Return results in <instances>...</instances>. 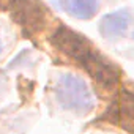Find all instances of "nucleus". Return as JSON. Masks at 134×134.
I'll return each mask as SVG.
<instances>
[{
	"mask_svg": "<svg viewBox=\"0 0 134 134\" xmlns=\"http://www.w3.org/2000/svg\"><path fill=\"white\" fill-rule=\"evenodd\" d=\"M49 41L57 51H60L65 55L74 58L77 63H81L93 51L90 41L85 36H82L81 33H77V32H74V30H71L68 27H65V25H60L51 35Z\"/></svg>",
	"mask_w": 134,
	"mask_h": 134,
	"instance_id": "obj_3",
	"label": "nucleus"
},
{
	"mask_svg": "<svg viewBox=\"0 0 134 134\" xmlns=\"http://www.w3.org/2000/svg\"><path fill=\"white\" fill-rule=\"evenodd\" d=\"M60 3L70 16L81 21L92 19L98 11V0H60Z\"/></svg>",
	"mask_w": 134,
	"mask_h": 134,
	"instance_id": "obj_7",
	"label": "nucleus"
},
{
	"mask_svg": "<svg viewBox=\"0 0 134 134\" xmlns=\"http://www.w3.org/2000/svg\"><path fill=\"white\" fill-rule=\"evenodd\" d=\"M81 65L92 76V79L103 88H107V90L114 88L120 81L121 74H120V70L114 65V62L107 60L104 55H101L95 49L81 62Z\"/></svg>",
	"mask_w": 134,
	"mask_h": 134,
	"instance_id": "obj_4",
	"label": "nucleus"
},
{
	"mask_svg": "<svg viewBox=\"0 0 134 134\" xmlns=\"http://www.w3.org/2000/svg\"><path fill=\"white\" fill-rule=\"evenodd\" d=\"M8 11L13 21L29 33H38L47 21V8L41 0H11Z\"/></svg>",
	"mask_w": 134,
	"mask_h": 134,
	"instance_id": "obj_2",
	"label": "nucleus"
},
{
	"mask_svg": "<svg viewBox=\"0 0 134 134\" xmlns=\"http://www.w3.org/2000/svg\"><path fill=\"white\" fill-rule=\"evenodd\" d=\"M2 49H3V44H2V35H0V54H2Z\"/></svg>",
	"mask_w": 134,
	"mask_h": 134,
	"instance_id": "obj_9",
	"label": "nucleus"
},
{
	"mask_svg": "<svg viewBox=\"0 0 134 134\" xmlns=\"http://www.w3.org/2000/svg\"><path fill=\"white\" fill-rule=\"evenodd\" d=\"M132 36H134V35H132Z\"/></svg>",
	"mask_w": 134,
	"mask_h": 134,
	"instance_id": "obj_10",
	"label": "nucleus"
},
{
	"mask_svg": "<svg viewBox=\"0 0 134 134\" xmlns=\"http://www.w3.org/2000/svg\"><path fill=\"white\" fill-rule=\"evenodd\" d=\"M129 19L131 18L126 10H120V11L106 14L99 22V32L104 38L115 40L126 32V29L129 25Z\"/></svg>",
	"mask_w": 134,
	"mask_h": 134,
	"instance_id": "obj_6",
	"label": "nucleus"
},
{
	"mask_svg": "<svg viewBox=\"0 0 134 134\" xmlns=\"http://www.w3.org/2000/svg\"><path fill=\"white\" fill-rule=\"evenodd\" d=\"M11 0H0V10H8Z\"/></svg>",
	"mask_w": 134,
	"mask_h": 134,
	"instance_id": "obj_8",
	"label": "nucleus"
},
{
	"mask_svg": "<svg viewBox=\"0 0 134 134\" xmlns=\"http://www.w3.org/2000/svg\"><path fill=\"white\" fill-rule=\"evenodd\" d=\"M54 93L58 104L76 114H87L93 109V98L87 84L74 74H62L57 77Z\"/></svg>",
	"mask_w": 134,
	"mask_h": 134,
	"instance_id": "obj_1",
	"label": "nucleus"
},
{
	"mask_svg": "<svg viewBox=\"0 0 134 134\" xmlns=\"http://www.w3.org/2000/svg\"><path fill=\"white\" fill-rule=\"evenodd\" d=\"M104 118L134 134V92L121 87L112 106L106 110Z\"/></svg>",
	"mask_w": 134,
	"mask_h": 134,
	"instance_id": "obj_5",
	"label": "nucleus"
}]
</instances>
